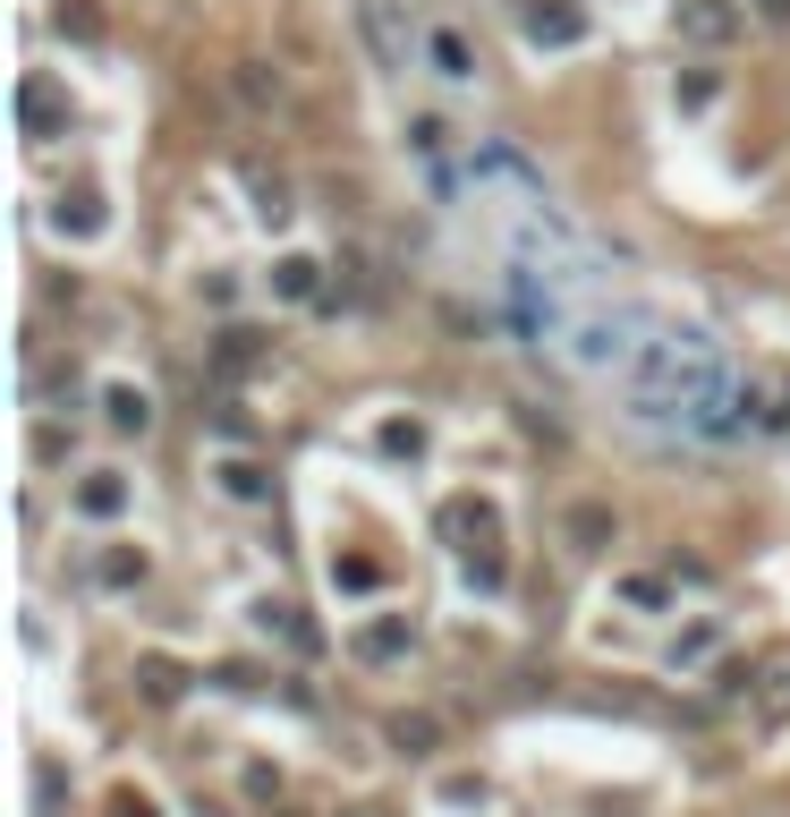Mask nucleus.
Returning <instances> with one entry per match:
<instances>
[{"instance_id": "16", "label": "nucleus", "mask_w": 790, "mask_h": 817, "mask_svg": "<svg viewBox=\"0 0 790 817\" xmlns=\"http://www.w3.org/2000/svg\"><path fill=\"white\" fill-rule=\"evenodd\" d=\"M222 486L238 494V503H264V494H272V486H264V468H255V460H222Z\"/></svg>"}, {"instance_id": "9", "label": "nucleus", "mask_w": 790, "mask_h": 817, "mask_svg": "<svg viewBox=\"0 0 790 817\" xmlns=\"http://www.w3.org/2000/svg\"><path fill=\"white\" fill-rule=\"evenodd\" d=\"M136 689H145V698H154V707H170V698H179V689H188V673H179V664H170V655H145V664H136Z\"/></svg>"}, {"instance_id": "25", "label": "nucleus", "mask_w": 790, "mask_h": 817, "mask_svg": "<svg viewBox=\"0 0 790 817\" xmlns=\"http://www.w3.org/2000/svg\"><path fill=\"white\" fill-rule=\"evenodd\" d=\"M757 9H765V18H790V0H757Z\"/></svg>"}, {"instance_id": "18", "label": "nucleus", "mask_w": 790, "mask_h": 817, "mask_svg": "<svg viewBox=\"0 0 790 817\" xmlns=\"http://www.w3.org/2000/svg\"><path fill=\"white\" fill-rule=\"evenodd\" d=\"M443 528H450V537H493V511H485V503H450Z\"/></svg>"}, {"instance_id": "11", "label": "nucleus", "mask_w": 790, "mask_h": 817, "mask_svg": "<svg viewBox=\"0 0 790 817\" xmlns=\"http://www.w3.org/2000/svg\"><path fill=\"white\" fill-rule=\"evenodd\" d=\"M52 222H60V230H77V239H94V230L111 222V213H102V197H94V188H77V197H60V213H52Z\"/></svg>"}, {"instance_id": "19", "label": "nucleus", "mask_w": 790, "mask_h": 817, "mask_svg": "<svg viewBox=\"0 0 790 817\" xmlns=\"http://www.w3.org/2000/svg\"><path fill=\"white\" fill-rule=\"evenodd\" d=\"M238 95H247V102H281V77H272L264 60H247V68H238Z\"/></svg>"}, {"instance_id": "22", "label": "nucleus", "mask_w": 790, "mask_h": 817, "mask_svg": "<svg viewBox=\"0 0 790 817\" xmlns=\"http://www.w3.org/2000/svg\"><path fill=\"white\" fill-rule=\"evenodd\" d=\"M102 579H111V588H127V579H145V554H111V562H102Z\"/></svg>"}, {"instance_id": "12", "label": "nucleus", "mask_w": 790, "mask_h": 817, "mask_svg": "<svg viewBox=\"0 0 790 817\" xmlns=\"http://www.w3.org/2000/svg\"><path fill=\"white\" fill-rule=\"evenodd\" d=\"M569 545H587V554L612 545V511H603V503H578V511H569Z\"/></svg>"}, {"instance_id": "15", "label": "nucleus", "mask_w": 790, "mask_h": 817, "mask_svg": "<svg viewBox=\"0 0 790 817\" xmlns=\"http://www.w3.org/2000/svg\"><path fill=\"white\" fill-rule=\"evenodd\" d=\"M60 34H77V43H102V9H94V0H60Z\"/></svg>"}, {"instance_id": "6", "label": "nucleus", "mask_w": 790, "mask_h": 817, "mask_svg": "<svg viewBox=\"0 0 790 817\" xmlns=\"http://www.w3.org/2000/svg\"><path fill=\"white\" fill-rule=\"evenodd\" d=\"M357 655H366V664H391V655H409V614L366 621V630H357Z\"/></svg>"}, {"instance_id": "17", "label": "nucleus", "mask_w": 790, "mask_h": 817, "mask_svg": "<svg viewBox=\"0 0 790 817\" xmlns=\"http://www.w3.org/2000/svg\"><path fill=\"white\" fill-rule=\"evenodd\" d=\"M18 102H26V129H34V136L60 120V102H52V86H43V77H26V95H18Z\"/></svg>"}, {"instance_id": "20", "label": "nucleus", "mask_w": 790, "mask_h": 817, "mask_svg": "<svg viewBox=\"0 0 790 817\" xmlns=\"http://www.w3.org/2000/svg\"><path fill=\"white\" fill-rule=\"evenodd\" d=\"M382 452H391V460H400V452H425V426H382Z\"/></svg>"}, {"instance_id": "10", "label": "nucleus", "mask_w": 790, "mask_h": 817, "mask_svg": "<svg viewBox=\"0 0 790 817\" xmlns=\"http://www.w3.org/2000/svg\"><path fill=\"white\" fill-rule=\"evenodd\" d=\"M120 503H127V486H120V477H111V468H94V477L77 486V511H86V520H111Z\"/></svg>"}, {"instance_id": "5", "label": "nucleus", "mask_w": 790, "mask_h": 817, "mask_svg": "<svg viewBox=\"0 0 790 817\" xmlns=\"http://www.w3.org/2000/svg\"><path fill=\"white\" fill-rule=\"evenodd\" d=\"M425 60H434V77H450V86H468V77H476V52H468V34H459V26L425 34Z\"/></svg>"}, {"instance_id": "14", "label": "nucleus", "mask_w": 790, "mask_h": 817, "mask_svg": "<svg viewBox=\"0 0 790 817\" xmlns=\"http://www.w3.org/2000/svg\"><path fill=\"white\" fill-rule=\"evenodd\" d=\"M391 741H400L409 758H425L434 741H443V724H434V716H391Z\"/></svg>"}, {"instance_id": "8", "label": "nucleus", "mask_w": 790, "mask_h": 817, "mask_svg": "<svg viewBox=\"0 0 790 817\" xmlns=\"http://www.w3.org/2000/svg\"><path fill=\"white\" fill-rule=\"evenodd\" d=\"M213 358H222V375H255V366H264V341H255L247 324H230L222 341H213Z\"/></svg>"}, {"instance_id": "7", "label": "nucleus", "mask_w": 790, "mask_h": 817, "mask_svg": "<svg viewBox=\"0 0 790 817\" xmlns=\"http://www.w3.org/2000/svg\"><path fill=\"white\" fill-rule=\"evenodd\" d=\"M102 418L120 426V434H145V426H154V400L136 393V384H111V393H102Z\"/></svg>"}, {"instance_id": "3", "label": "nucleus", "mask_w": 790, "mask_h": 817, "mask_svg": "<svg viewBox=\"0 0 790 817\" xmlns=\"http://www.w3.org/2000/svg\"><path fill=\"white\" fill-rule=\"evenodd\" d=\"M519 34L544 43V52H561V43L587 34V9H569V0H519Z\"/></svg>"}, {"instance_id": "24", "label": "nucleus", "mask_w": 790, "mask_h": 817, "mask_svg": "<svg viewBox=\"0 0 790 817\" xmlns=\"http://www.w3.org/2000/svg\"><path fill=\"white\" fill-rule=\"evenodd\" d=\"M111 817H162V809L145 801V792H111Z\"/></svg>"}, {"instance_id": "13", "label": "nucleus", "mask_w": 790, "mask_h": 817, "mask_svg": "<svg viewBox=\"0 0 790 817\" xmlns=\"http://www.w3.org/2000/svg\"><path fill=\"white\" fill-rule=\"evenodd\" d=\"M315 273H323L315 256H281V264H272V290H281V298H315Z\"/></svg>"}, {"instance_id": "2", "label": "nucleus", "mask_w": 790, "mask_h": 817, "mask_svg": "<svg viewBox=\"0 0 790 817\" xmlns=\"http://www.w3.org/2000/svg\"><path fill=\"white\" fill-rule=\"evenodd\" d=\"M357 34H366V52L382 68H409V18H400V0H357Z\"/></svg>"}, {"instance_id": "4", "label": "nucleus", "mask_w": 790, "mask_h": 817, "mask_svg": "<svg viewBox=\"0 0 790 817\" xmlns=\"http://www.w3.org/2000/svg\"><path fill=\"white\" fill-rule=\"evenodd\" d=\"M748 716H757V732H782L790 724V648H774L757 664V689H748Z\"/></svg>"}, {"instance_id": "21", "label": "nucleus", "mask_w": 790, "mask_h": 817, "mask_svg": "<svg viewBox=\"0 0 790 817\" xmlns=\"http://www.w3.org/2000/svg\"><path fill=\"white\" fill-rule=\"evenodd\" d=\"M714 639H723V630H714V621H705V630H689V639H680V648H671V664H697V655H714Z\"/></svg>"}, {"instance_id": "1", "label": "nucleus", "mask_w": 790, "mask_h": 817, "mask_svg": "<svg viewBox=\"0 0 790 817\" xmlns=\"http://www.w3.org/2000/svg\"><path fill=\"white\" fill-rule=\"evenodd\" d=\"M671 34L697 43V52H723L739 34V0H671Z\"/></svg>"}, {"instance_id": "23", "label": "nucleus", "mask_w": 790, "mask_h": 817, "mask_svg": "<svg viewBox=\"0 0 790 817\" xmlns=\"http://www.w3.org/2000/svg\"><path fill=\"white\" fill-rule=\"evenodd\" d=\"M680 102H689V111H697V102H714V77H705V68H689V77H680Z\"/></svg>"}]
</instances>
